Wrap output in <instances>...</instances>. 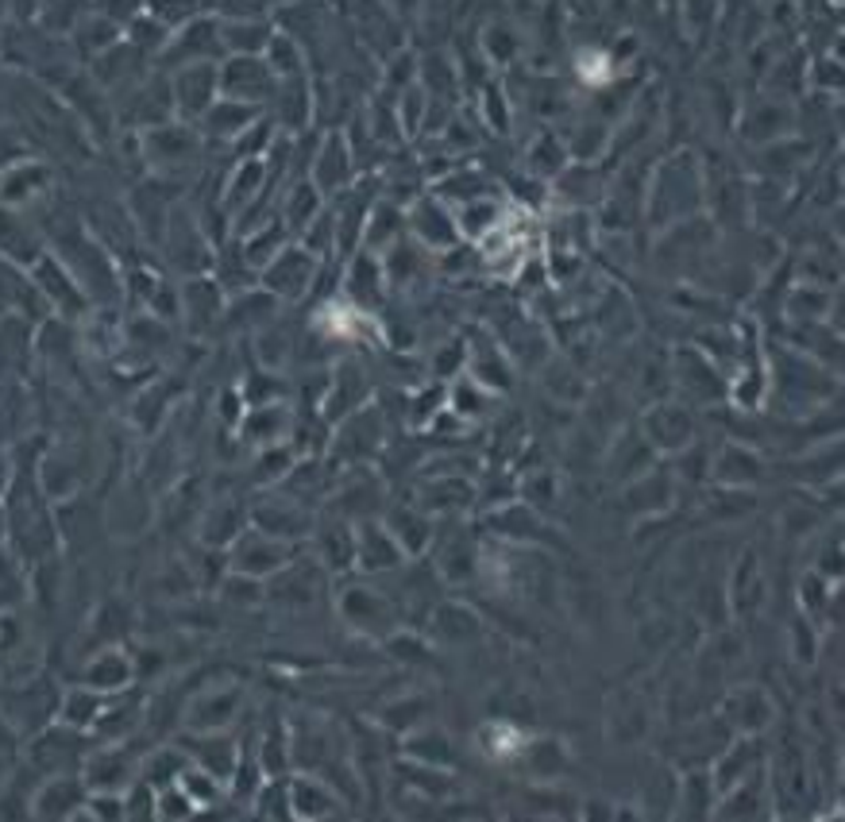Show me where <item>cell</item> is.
Wrapping results in <instances>:
<instances>
[{
  "instance_id": "cell-1",
  "label": "cell",
  "mask_w": 845,
  "mask_h": 822,
  "mask_svg": "<svg viewBox=\"0 0 845 822\" xmlns=\"http://www.w3.org/2000/svg\"><path fill=\"white\" fill-rule=\"evenodd\" d=\"M216 86H221V97L229 101H267L270 93H278V78L270 74V66L263 63L259 55H232L229 63L216 70Z\"/></svg>"
},
{
  "instance_id": "cell-2",
  "label": "cell",
  "mask_w": 845,
  "mask_h": 822,
  "mask_svg": "<svg viewBox=\"0 0 845 822\" xmlns=\"http://www.w3.org/2000/svg\"><path fill=\"white\" fill-rule=\"evenodd\" d=\"M316 278V255L309 247H282L275 259L263 267V282L278 298H301Z\"/></svg>"
},
{
  "instance_id": "cell-3",
  "label": "cell",
  "mask_w": 845,
  "mask_h": 822,
  "mask_svg": "<svg viewBox=\"0 0 845 822\" xmlns=\"http://www.w3.org/2000/svg\"><path fill=\"white\" fill-rule=\"evenodd\" d=\"M170 97H175V109L182 116H205L209 109L221 97V86H216V66L213 63H193V66H178V78L170 86Z\"/></svg>"
},
{
  "instance_id": "cell-4",
  "label": "cell",
  "mask_w": 845,
  "mask_h": 822,
  "mask_svg": "<svg viewBox=\"0 0 845 822\" xmlns=\"http://www.w3.org/2000/svg\"><path fill=\"white\" fill-rule=\"evenodd\" d=\"M221 27L213 24V20H190V24H182V32H175L170 40H166L163 55L166 63H175V66H193V63H209V58L221 51Z\"/></svg>"
},
{
  "instance_id": "cell-5",
  "label": "cell",
  "mask_w": 845,
  "mask_h": 822,
  "mask_svg": "<svg viewBox=\"0 0 845 822\" xmlns=\"http://www.w3.org/2000/svg\"><path fill=\"white\" fill-rule=\"evenodd\" d=\"M348 178H352V151H348V143H344L341 135H329L321 158L313 163V186L321 193H332V190H341V186H348Z\"/></svg>"
},
{
  "instance_id": "cell-6",
  "label": "cell",
  "mask_w": 845,
  "mask_h": 822,
  "mask_svg": "<svg viewBox=\"0 0 845 822\" xmlns=\"http://www.w3.org/2000/svg\"><path fill=\"white\" fill-rule=\"evenodd\" d=\"M282 556H286V548L275 545V541H270V533L255 530V533H247V537H240V545H236V571L267 576V571L282 568V564H286Z\"/></svg>"
},
{
  "instance_id": "cell-7",
  "label": "cell",
  "mask_w": 845,
  "mask_h": 822,
  "mask_svg": "<svg viewBox=\"0 0 845 822\" xmlns=\"http://www.w3.org/2000/svg\"><path fill=\"white\" fill-rule=\"evenodd\" d=\"M240 707V691L229 688V691H209V696H201L198 703H193V719H190V730H201V734H213V730H221L224 722H232V714H236Z\"/></svg>"
},
{
  "instance_id": "cell-8",
  "label": "cell",
  "mask_w": 845,
  "mask_h": 822,
  "mask_svg": "<svg viewBox=\"0 0 845 822\" xmlns=\"http://www.w3.org/2000/svg\"><path fill=\"white\" fill-rule=\"evenodd\" d=\"M290 807H293L290 814H298V819H324V814H332L336 807H341V799L332 796L321 780H293Z\"/></svg>"
},
{
  "instance_id": "cell-9",
  "label": "cell",
  "mask_w": 845,
  "mask_h": 822,
  "mask_svg": "<svg viewBox=\"0 0 845 822\" xmlns=\"http://www.w3.org/2000/svg\"><path fill=\"white\" fill-rule=\"evenodd\" d=\"M410 221H413V232L433 247H448L452 240H456V224L448 221L441 201H421V206L410 213Z\"/></svg>"
},
{
  "instance_id": "cell-10",
  "label": "cell",
  "mask_w": 845,
  "mask_h": 822,
  "mask_svg": "<svg viewBox=\"0 0 845 822\" xmlns=\"http://www.w3.org/2000/svg\"><path fill=\"white\" fill-rule=\"evenodd\" d=\"M221 43L232 55H259L270 43V27L263 20H232L221 27Z\"/></svg>"
},
{
  "instance_id": "cell-11",
  "label": "cell",
  "mask_w": 845,
  "mask_h": 822,
  "mask_svg": "<svg viewBox=\"0 0 845 822\" xmlns=\"http://www.w3.org/2000/svg\"><path fill=\"white\" fill-rule=\"evenodd\" d=\"M81 784L70 780V776H55V780L47 784V788L40 791V799H35V814H47V819H58V814H70L74 807H81Z\"/></svg>"
},
{
  "instance_id": "cell-12",
  "label": "cell",
  "mask_w": 845,
  "mask_h": 822,
  "mask_svg": "<svg viewBox=\"0 0 845 822\" xmlns=\"http://www.w3.org/2000/svg\"><path fill=\"white\" fill-rule=\"evenodd\" d=\"M127 676H132V668H127V660L120 653H104L97 656L93 665H89L86 680L93 691H116V688H127Z\"/></svg>"
},
{
  "instance_id": "cell-13",
  "label": "cell",
  "mask_w": 845,
  "mask_h": 822,
  "mask_svg": "<svg viewBox=\"0 0 845 822\" xmlns=\"http://www.w3.org/2000/svg\"><path fill=\"white\" fill-rule=\"evenodd\" d=\"M321 213V190L309 182L293 186L286 193V206H282V221H290V229H309V221Z\"/></svg>"
},
{
  "instance_id": "cell-14",
  "label": "cell",
  "mask_w": 845,
  "mask_h": 822,
  "mask_svg": "<svg viewBox=\"0 0 845 822\" xmlns=\"http://www.w3.org/2000/svg\"><path fill=\"white\" fill-rule=\"evenodd\" d=\"M252 116H255L252 104L229 101V97H216V104L205 112V120H209V124H216V132H221V135H240V132H247Z\"/></svg>"
},
{
  "instance_id": "cell-15",
  "label": "cell",
  "mask_w": 845,
  "mask_h": 822,
  "mask_svg": "<svg viewBox=\"0 0 845 822\" xmlns=\"http://www.w3.org/2000/svg\"><path fill=\"white\" fill-rule=\"evenodd\" d=\"M267 66H270V74H275L278 81L298 78V74H301V47L290 40V35H270Z\"/></svg>"
},
{
  "instance_id": "cell-16",
  "label": "cell",
  "mask_w": 845,
  "mask_h": 822,
  "mask_svg": "<svg viewBox=\"0 0 845 822\" xmlns=\"http://www.w3.org/2000/svg\"><path fill=\"white\" fill-rule=\"evenodd\" d=\"M648 429L660 444H683L691 436V418L683 410H671V406H660V410L648 418Z\"/></svg>"
},
{
  "instance_id": "cell-17",
  "label": "cell",
  "mask_w": 845,
  "mask_h": 822,
  "mask_svg": "<svg viewBox=\"0 0 845 822\" xmlns=\"http://www.w3.org/2000/svg\"><path fill=\"white\" fill-rule=\"evenodd\" d=\"M201 12H205V0H147V16H155L166 27L190 24Z\"/></svg>"
},
{
  "instance_id": "cell-18",
  "label": "cell",
  "mask_w": 845,
  "mask_h": 822,
  "mask_svg": "<svg viewBox=\"0 0 845 822\" xmlns=\"http://www.w3.org/2000/svg\"><path fill=\"white\" fill-rule=\"evenodd\" d=\"M101 696H97L93 688L86 691H74L70 699L63 703V719L70 722V726H93L97 719H101Z\"/></svg>"
},
{
  "instance_id": "cell-19",
  "label": "cell",
  "mask_w": 845,
  "mask_h": 822,
  "mask_svg": "<svg viewBox=\"0 0 845 822\" xmlns=\"http://www.w3.org/2000/svg\"><path fill=\"white\" fill-rule=\"evenodd\" d=\"M0 537H4V522H0Z\"/></svg>"
}]
</instances>
